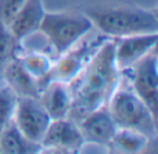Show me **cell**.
I'll return each mask as SVG.
<instances>
[{
  "label": "cell",
  "mask_w": 158,
  "mask_h": 154,
  "mask_svg": "<svg viewBox=\"0 0 158 154\" xmlns=\"http://www.w3.org/2000/svg\"><path fill=\"white\" fill-rule=\"evenodd\" d=\"M93 27L110 39L144 33H158V15L156 10L136 6L92 7L85 11Z\"/></svg>",
  "instance_id": "7a4b0ae2"
},
{
  "label": "cell",
  "mask_w": 158,
  "mask_h": 154,
  "mask_svg": "<svg viewBox=\"0 0 158 154\" xmlns=\"http://www.w3.org/2000/svg\"><path fill=\"white\" fill-rule=\"evenodd\" d=\"M42 146L31 142L21 133L14 121L0 131V153L3 154H35L40 153Z\"/></svg>",
  "instance_id": "5bb4252c"
},
{
  "label": "cell",
  "mask_w": 158,
  "mask_h": 154,
  "mask_svg": "<svg viewBox=\"0 0 158 154\" xmlns=\"http://www.w3.org/2000/svg\"><path fill=\"white\" fill-rule=\"evenodd\" d=\"M106 40H101V38H94L92 42L85 40V38L81 39L77 44L61 54L57 63L53 64L49 79H58L69 83L77 78V75L85 68L93 54Z\"/></svg>",
  "instance_id": "52a82bcc"
},
{
  "label": "cell",
  "mask_w": 158,
  "mask_h": 154,
  "mask_svg": "<svg viewBox=\"0 0 158 154\" xmlns=\"http://www.w3.org/2000/svg\"><path fill=\"white\" fill-rule=\"evenodd\" d=\"M129 72L132 90L147 104V107L157 115L158 110V58L156 50L139 60Z\"/></svg>",
  "instance_id": "5b68a950"
},
{
  "label": "cell",
  "mask_w": 158,
  "mask_h": 154,
  "mask_svg": "<svg viewBox=\"0 0 158 154\" xmlns=\"http://www.w3.org/2000/svg\"><path fill=\"white\" fill-rule=\"evenodd\" d=\"M121 82L114 57V42L107 39L85 68L69 82L72 106L68 118L79 121L93 110L106 106Z\"/></svg>",
  "instance_id": "6da1fadb"
},
{
  "label": "cell",
  "mask_w": 158,
  "mask_h": 154,
  "mask_svg": "<svg viewBox=\"0 0 158 154\" xmlns=\"http://www.w3.org/2000/svg\"><path fill=\"white\" fill-rule=\"evenodd\" d=\"M39 100L52 117V119L67 118L72 106V93L69 83L58 79H49L42 88Z\"/></svg>",
  "instance_id": "8fae6325"
},
{
  "label": "cell",
  "mask_w": 158,
  "mask_h": 154,
  "mask_svg": "<svg viewBox=\"0 0 158 154\" xmlns=\"http://www.w3.org/2000/svg\"><path fill=\"white\" fill-rule=\"evenodd\" d=\"M107 107L117 128L137 131L148 136L151 140H156L157 115L132 90V88H121L118 85L110 97Z\"/></svg>",
  "instance_id": "3957f363"
},
{
  "label": "cell",
  "mask_w": 158,
  "mask_h": 154,
  "mask_svg": "<svg viewBox=\"0 0 158 154\" xmlns=\"http://www.w3.org/2000/svg\"><path fill=\"white\" fill-rule=\"evenodd\" d=\"M94 29L85 13L78 11H46L39 32L44 35L58 56L69 50Z\"/></svg>",
  "instance_id": "277c9868"
},
{
  "label": "cell",
  "mask_w": 158,
  "mask_h": 154,
  "mask_svg": "<svg viewBox=\"0 0 158 154\" xmlns=\"http://www.w3.org/2000/svg\"><path fill=\"white\" fill-rule=\"evenodd\" d=\"M25 0H0V19L8 25L11 19L17 15L21 7L24 6Z\"/></svg>",
  "instance_id": "d6986e66"
},
{
  "label": "cell",
  "mask_w": 158,
  "mask_h": 154,
  "mask_svg": "<svg viewBox=\"0 0 158 154\" xmlns=\"http://www.w3.org/2000/svg\"><path fill=\"white\" fill-rule=\"evenodd\" d=\"M42 152L78 153L83 149L85 140L77 121L71 118L52 119L40 142Z\"/></svg>",
  "instance_id": "ba28073f"
},
{
  "label": "cell",
  "mask_w": 158,
  "mask_h": 154,
  "mask_svg": "<svg viewBox=\"0 0 158 154\" xmlns=\"http://www.w3.org/2000/svg\"><path fill=\"white\" fill-rule=\"evenodd\" d=\"M78 125L82 136H83L85 144L90 143L100 147H106V149H108L118 129L107 104L101 106V107L93 110L92 113H89L87 115H85L83 118L78 121Z\"/></svg>",
  "instance_id": "9c48e42d"
},
{
  "label": "cell",
  "mask_w": 158,
  "mask_h": 154,
  "mask_svg": "<svg viewBox=\"0 0 158 154\" xmlns=\"http://www.w3.org/2000/svg\"><path fill=\"white\" fill-rule=\"evenodd\" d=\"M19 61L22 65L27 68V71L31 75L39 79L42 83L47 82L50 77V72L53 68V61L47 54L39 52H32V53H25V54H18Z\"/></svg>",
  "instance_id": "2e32d148"
},
{
  "label": "cell",
  "mask_w": 158,
  "mask_h": 154,
  "mask_svg": "<svg viewBox=\"0 0 158 154\" xmlns=\"http://www.w3.org/2000/svg\"><path fill=\"white\" fill-rule=\"evenodd\" d=\"M13 121L25 138L40 144L52 122V117L39 97H18Z\"/></svg>",
  "instance_id": "8992f818"
},
{
  "label": "cell",
  "mask_w": 158,
  "mask_h": 154,
  "mask_svg": "<svg viewBox=\"0 0 158 154\" xmlns=\"http://www.w3.org/2000/svg\"><path fill=\"white\" fill-rule=\"evenodd\" d=\"M2 79L18 97H39L44 85L27 71L18 56L6 65Z\"/></svg>",
  "instance_id": "7c38bea8"
},
{
  "label": "cell",
  "mask_w": 158,
  "mask_h": 154,
  "mask_svg": "<svg viewBox=\"0 0 158 154\" xmlns=\"http://www.w3.org/2000/svg\"><path fill=\"white\" fill-rule=\"evenodd\" d=\"M150 142L151 139L142 132L118 128L108 146V150L123 154H136L147 149Z\"/></svg>",
  "instance_id": "9a60e30c"
},
{
  "label": "cell",
  "mask_w": 158,
  "mask_h": 154,
  "mask_svg": "<svg viewBox=\"0 0 158 154\" xmlns=\"http://www.w3.org/2000/svg\"><path fill=\"white\" fill-rule=\"evenodd\" d=\"M114 42V57L121 72L131 68L133 64L142 60L144 56L156 50L158 33H144L125 38L112 39Z\"/></svg>",
  "instance_id": "30bf717a"
},
{
  "label": "cell",
  "mask_w": 158,
  "mask_h": 154,
  "mask_svg": "<svg viewBox=\"0 0 158 154\" xmlns=\"http://www.w3.org/2000/svg\"><path fill=\"white\" fill-rule=\"evenodd\" d=\"M21 42L13 35L8 25L0 19V79L6 65L19 54Z\"/></svg>",
  "instance_id": "e0dca14e"
},
{
  "label": "cell",
  "mask_w": 158,
  "mask_h": 154,
  "mask_svg": "<svg viewBox=\"0 0 158 154\" xmlns=\"http://www.w3.org/2000/svg\"><path fill=\"white\" fill-rule=\"evenodd\" d=\"M18 96L7 85L0 88V131L14 118Z\"/></svg>",
  "instance_id": "ac0fdd59"
},
{
  "label": "cell",
  "mask_w": 158,
  "mask_h": 154,
  "mask_svg": "<svg viewBox=\"0 0 158 154\" xmlns=\"http://www.w3.org/2000/svg\"><path fill=\"white\" fill-rule=\"evenodd\" d=\"M46 13L43 0H25L21 10L11 19L8 28L19 42L39 32L42 19Z\"/></svg>",
  "instance_id": "4fadbf2b"
}]
</instances>
